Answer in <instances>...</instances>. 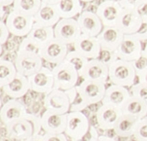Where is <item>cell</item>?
<instances>
[{
    "label": "cell",
    "mask_w": 147,
    "mask_h": 141,
    "mask_svg": "<svg viewBox=\"0 0 147 141\" xmlns=\"http://www.w3.org/2000/svg\"><path fill=\"white\" fill-rule=\"evenodd\" d=\"M137 73L132 62L117 59L109 66V81L111 84L131 88L136 83Z\"/></svg>",
    "instance_id": "obj_1"
},
{
    "label": "cell",
    "mask_w": 147,
    "mask_h": 141,
    "mask_svg": "<svg viewBox=\"0 0 147 141\" xmlns=\"http://www.w3.org/2000/svg\"><path fill=\"white\" fill-rule=\"evenodd\" d=\"M54 74V88L63 91L75 87L79 82L80 76L75 69L63 61L52 69Z\"/></svg>",
    "instance_id": "obj_2"
},
{
    "label": "cell",
    "mask_w": 147,
    "mask_h": 141,
    "mask_svg": "<svg viewBox=\"0 0 147 141\" xmlns=\"http://www.w3.org/2000/svg\"><path fill=\"white\" fill-rule=\"evenodd\" d=\"M6 25L11 35L16 37H27L35 24V18L33 16L12 10L7 16Z\"/></svg>",
    "instance_id": "obj_3"
},
{
    "label": "cell",
    "mask_w": 147,
    "mask_h": 141,
    "mask_svg": "<svg viewBox=\"0 0 147 141\" xmlns=\"http://www.w3.org/2000/svg\"><path fill=\"white\" fill-rule=\"evenodd\" d=\"M76 88L85 104L88 106H91L102 103L107 87L103 82L82 79L76 85Z\"/></svg>",
    "instance_id": "obj_4"
},
{
    "label": "cell",
    "mask_w": 147,
    "mask_h": 141,
    "mask_svg": "<svg viewBox=\"0 0 147 141\" xmlns=\"http://www.w3.org/2000/svg\"><path fill=\"white\" fill-rule=\"evenodd\" d=\"M90 127V119L83 111H69L66 113L65 134L70 140H76L87 134Z\"/></svg>",
    "instance_id": "obj_5"
},
{
    "label": "cell",
    "mask_w": 147,
    "mask_h": 141,
    "mask_svg": "<svg viewBox=\"0 0 147 141\" xmlns=\"http://www.w3.org/2000/svg\"><path fill=\"white\" fill-rule=\"evenodd\" d=\"M81 35L82 32L76 18H61L54 26L55 39L66 46L73 45Z\"/></svg>",
    "instance_id": "obj_6"
},
{
    "label": "cell",
    "mask_w": 147,
    "mask_h": 141,
    "mask_svg": "<svg viewBox=\"0 0 147 141\" xmlns=\"http://www.w3.org/2000/svg\"><path fill=\"white\" fill-rule=\"evenodd\" d=\"M143 43L135 34L124 35L123 40L116 49L118 59L128 62H134L142 55Z\"/></svg>",
    "instance_id": "obj_7"
},
{
    "label": "cell",
    "mask_w": 147,
    "mask_h": 141,
    "mask_svg": "<svg viewBox=\"0 0 147 141\" xmlns=\"http://www.w3.org/2000/svg\"><path fill=\"white\" fill-rule=\"evenodd\" d=\"M13 63L18 74L27 77L36 74L43 67V60L38 53L18 52Z\"/></svg>",
    "instance_id": "obj_8"
},
{
    "label": "cell",
    "mask_w": 147,
    "mask_h": 141,
    "mask_svg": "<svg viewBox=\"0 0 147 141\" xmlns=\"http://www.w3.org/2000/svg\"><path fill=\"white\" fill-rule=\"evenodd\" d=\"M67 46H68L54 38L41 46L38 55L41 57L43 62L58 65L65 60L66 55L69 51Z\"/></svg>",
    "instance_id": "obj_9"
},
{
    "label": "cell",
    "mask_w": 147,
    "mask_h": 141,
    "mask_svg": "<svg viewBox=\"0 0 147 141\" xmlns=\"http://www.w3.org/2000/svg\"><path fill=\"white\" fill-rule=\"evenodd\" d=\"M30 90L38 94L47 95L54 89V74L51 69L42 67L28 77Z\"/></svg>",
    "instance_id": "obj_10"
},
{
    "label": "cell",
    "mask_w": 147,
    "mask_h": 141,
    "mask_svg": "<svg viewBox=\"0 0 147 141\" xmlns=\"http://www.w3.org/2000/svg\"><path fill=\"white\" fill-rule=\"evenodd\" d=\"M44 108L60 114H66L70 109V101L65 91L54 89L45 95L43 103Z\"/></svg>",
    "instance_id": "obj_11"
},
{
    "label": "cell",
    "mask_w": 147,
    "mask_h": 141,
    "mask_svg": "<svg viewBox=\"0 0 147 141\" xmlns=\"http://www.w3.org/2000/svg\"><path fill=\"white\" fill-rule=\"evenodd\" d=\"M41 119V129L44 134H65L66 126V114H60L44 109Z\"/></svg>",
    "instance_id": "obj_12"
},
{
    "label": "cell",
    "mask_w": 147,
    "mask_h": 141,
    "mask_svg": "<svg viewBox=\"0 0 147 141\" xmlns=\"http://www.w3.org/2000/svg\"><path fill=\"white\" fill-rule=\"evenodd\" d=\"M142 25V19L135 9H122L115 27L124 35L136 34Z\"/></svg>",
    "instance_id": "obj_13"
},
{
    "label": "cell",
    "mask_w": 147,
    "mask_h": 141,
    "mask_svg": "<svg viewBox=\"0 0 147 141\" xmlns=\"http://www.w3.org/2000/svg\"><path fill=\"white\" fill-rule=\"evenodd\" d=\"M80 78L100 81L106 84L109 81V67L102 63L98 58L90 59L83 68Z\"/></svg>",
    "instance_id": "obj_14"
},
{
    "label": "cell",
    "mask_w": 147,
    "mask_h": 141,
    "mask_svg": "<svg viewBox=\"0 0 147 141\" xmlns=\"http://www.w3.org/2000/svg\"><path fill=\"white\" fill-rule=\"evenodd\" d=\"M121 11L122 7L118 0H105L98 5L96 15L99 16L104 27L115 26Z\"/></svg>",
    "instance_id": "obj_15"
},
{
    "label": "cell",
    "mask_w": 147,
    "mask_h": 141,
    "mask_svg": "<svg viewBox=\"0 0 147 141\" xmlns=\"http://www.w3.org/2000/svg\"><path fill=\"white\" fill-rule=\"evenodd\" d=\"M122 115L121 108L112 104H103L97 109L96 122L101 129L109 131L113 129L119 117Z\"/></svg>",
    "instance_id": "obj_16"
},
{
    "label": "cell",
    "mask_w": 147,
    "mask_h": 141,
    "mask_svg": "<svg viewBox=\"0 0 147 141\" xmlns=\"http://www.w3.org/2000/svg\"><path fill=\"white\" fill-rule=\"evenodd\" d=\"M76 19L82 34L90 37H97L104 27L96 13L90 11H83Z\"/></svg>",
    "instance_id": "obj_17"
},
{
    "label": "cell",
    "mask_w": 147,
    "mask_h": 141,
    "mask_svg": "<svg viewBox=\"0 0 147 141\" xmlns=\"http://www.w3.org/2000/svg\"><path fill=\"white\" fill-rule=\"evenodd\" d=\"M74 50L83 55L87 59H96L101 51L100 44L97 37H90L82 34L73 44Z\"/></svg>",
    "instance_id": "obj_18"
},
{
    "label": "cell",
    "mask_w": 147,
    "mask_h": 141,
    "mask_svg": "<svg viewBox=\"0 0 147 141\" xmlns=\"http://www.w3.org/2000/svg\"><path fill=\"white\" fill-rule=\"evenodd\" d=\"M26 107L18 99H11L6 101L0 109V121L4 125H9L13 121L25 117L27 114Z\"/></svg>",
    "instance_id": "obj_19"
},
{
    "label": "cell",
    "mask_w": 147,
    "mask_h": 141,
    "mask_svg": "<svg viewBox=\"0 0 147 141\" xmlns=\"http://www.w3.org/2000/svg\"><path fill=\"white\" fill-rule=\"evenodd\" d=\"M124 34L115 26L103 27L100 34L97 36L101 49L115 51L123 40Z\"/></svg>",
    "instance_id": "obj_20"
},
{
    "label": "cell",
    "mask_w": 147,
    "mask_h": 141,
    "mask_svg": "<svg viewBox=\"0 0 147 141\" xmlns=\"http://www.w3.org/2000/svg\"><path fill=\"white\" fill-rule=\"evenodd\" d=\"M30 90L28 77L18 74L12 81L2 88V91L10 99H19L23 98Z\"/></svg>",
    "instance_id": "obj_21"
},
{
    "label": "cell",
    "mask_w": 147,
    "mask_h": 141,
    "mask_svg": "<svg viewBox=\"0 0 147 141\" xmlns=\"http://www.w3.org/2000/svg\"><path fill=\"white\" fill-rule=\"evenodd\" d=\"M130 96L131 94H130L129 88L120 86V85L111 84L106 88V93H105L102 104H112V106L121 108Z\"/></svg>",
    "instance_id": "obj_22"
},
{
    "label": "cell",
    "mask_w": 147,
    "mask_h": 141,
    "mask_svg": "<svg viewBox=\"0 0 147 141\" xmlns=\"http://www.w3.org/2000/svg\"><path fill=\"white\" fill-rule=\"evenodd\" d=\"M8 136L15 140L25 141L34 135L32 125L25 118L13 121L6 126Z\"/></svg>",
    "instance_id": "obj_23"
},
{
    "label": "cell",
    "mask_w": 147,
    "mask_h": 141,
    "mask_svg": "<svg viewBox=\"0 0 147 141\" xmlns=\"http://www.w3.org/2000/svg\"><path fill=\"white\" fill-rule=\"evenodd\" d=\"M34 18L36 23L49 27H54L61 19L56 5L45 3L41 4L40 10L34 16Z\"/></svg>",
    "instance_id": "obj_24"
},
{
    "label": "cell",
    "mask_w": 147,
    "mask_h": 141,
    "mask_svg": "<svg viewBox=\"0 0 147 141\" xmlns=\"http://www.w3.org/2000/svg\"><path fill=\"white\" fill-rule=\"evenodd\" d=\"M140 119L131 115L122 114L116 122L113 131L119 137H131L134 135L135 129Z\"/></svg>",
    "instance_id": "obj_25"
},
{
    "label": "cell",
    "mask_w": 147,
    "mask_h": 141,
    "mask_svg": "<svg viewBox=\"0 0 147 141\" xmlns=\"http://www.w3.org/2000/svg\"><path fill=\"white\" fill-rule=\"evenodd\" d=\"M122 114L131 115L138 119H143L147 116V104L138 99L137 97L130 96L121 107Z\"/></svg>",
    "instance_id": "obj_26"
},
{
    "label": "cell",
    "mask_w": 147,
    "mask_h": 141,
    "mask_svg": "<svg viewBox=\"0 0 147 141\" xmlns=\"http://www.w3.org/2000/svg\"><path fill=\"white\" fill-rule=\"evenodd\" d=\"M27 38L36 43L38 46H42L48 43L49 41L55 38L54 36V27L43 26L36 23L33 26L32 30L27 36Z\"/></svg>",
    "instance_id": "obj_27"
},
{
    "label": "cell",
    "mask_w": 147,
    "mask_h": 141,
    "mask_svg": "<svg viewBox=\"0 0 147 141\" xmlns=\"http://www.w3.org/2000/svg\"><path fill=\"white\" fill-rule=\"evenodd\" d=\"M56 7L61 18H75L83 12L80 0H60Z\"/></svg>",
    "instance_id": "obj_28"
},
{
    "label": "cell",
    "mask_w": 147,
    "mask_h": 141,
    "mask_svg": "<svg viewBox=\"0 0 147 141\" xmlns=\"http://www.w3.org/2000/svg\"><path fill=\"white\" fill-rule=\"evenodd\" d=\"M18 74L15 63L7 59L0 58V88H3L15 78Z\"/></svg>",
    "instance_id": "obj_29"
},
{
    "label": "cell",
    "mask_w": 147,
    "mask_h": 141,
    "mask_svg": "<svg viewBox=\"0 0 147 141\" xmlns=\"http://www.w3.org/2000/svg\"><path fill=\"white\" fill-rule=\"evenodd\" d=\"M42 4L41 0H15L13 10L34 16Z\"/></svg>",
    "instance_id": "obj_30"
},
{
    "label": "cell",
    "mask_w": 147,
    "mask_h": 141,
    "mask_svg": "<svg viewBox=\"0 0 147 141\" xmlns=\"http://www.w3.org/2000/svg\"><path fill=\"white\" fill-rule=\"evenodd\" d=\"M65 61L67 62L68 64H70L72 67L75 69V70L78 72L79 76H80V74H81L83 68H84L85 65L87 64L88 59H87L86 57H84L83 55L78 53V52L75 51L73 49V50L68 51V53H67V55H66Z\"/></svg>",
    "instance_id": "obj_31"
},
{
    "label": "cell",
    "mask_w": 147,
    "mask_h": 141,
    "mask_svg": "<svg viewBox=\"0 0 147 141\" xmlns=\"http://www.w3.org/2000/svg\"><path fill=\"white\" fill-rule=\"evenodd\" d=\"M40 46H38L37 44L31 41L27 37H24L21 43L19 44L18 52H28V53H38L40 52Z\"/></svg>",
    "instance_id": "obj_32"
},
{
    "label": "cell",
    "mask_w": 147,
    "mask_h": 141,
    "mask_svg": "<svg viewBox=\"0 0 147 141\" xmlns=\"http://www.w3.org/2000/svg\"><path fill=\"white\" fill-rule=\"evenodd\" d=\"M130 94L147 104V84L137 82L130 88Z\"/></svg>",
    "instance_id": "obj_33"
},
{
    "label": "cell",
    "mask_w": 147,
    "mask_h": 141,
    "mask_svg": "<svg viewBox=\"0 0 147 141\" xmlns=\"http://www.w3.org/2000/svg\"><path fill=\"white\" fill-rule=\"evenodd\" d=\"M133 136L137 141H147V121L145 117L138 121Z\"/></svg>",
    "instance_id": "obj_34"
},
{
    "label": "cell",
    "mask_w": 147,
    "mask_h": 141,
    "mask_svg": "<svg viewBox=\"0 0 147 141\" xmlns=\"http://www.w3.org/2000/svg\"><path fill=\"white\" fill-rule=\"evenodd\" d=\"M24 118H25L26 120L32 125L34 135L40 134V131H42V129H41V119H40V116L33 114V113H27Z\"/></svg>",
    "instance_id": "obj_35"
},
{
    "label": "cell",
    "mask_w": 147,
    "mask_h": 141,
    "mask_svg": "<svg viewBox=\"0 0 147 141\" xmlns=\"http://www.w3.org/2000/svg\"><path fill=\"white\" fill-rule=\"evenodd\" d=\"M98 59L100 60L102 63H104L105 65H107L108 67H109L110 65H112L113 62L118 59V57H117V55H116L115 51L107 50V49H101L100 54H99V56H98Z\"/></svg>",
    "instance_id": "obj_36"
},
{
    "label": "cell",
    "mask_w": 147,
    "mask_h": 141,
    "mask_svg": "<svg viewBox=\"0 0 147 141\" xmlns=\"http://www.w3.org/2000/svg\"><path fill=\"white\" fill-rule=\"evenodd\" d=\"M87 107H88V106L85 104V101H83V99L81 98L80 94L78 93L77 96L75 97V99L70 103V109H69V111H71V112L83 111V110L86 109Z\"/></svg>",
    "instance_id": "obj_37"
},
{
    "label": "cell",
    "mask_w": 147,
    "mask_h": 141,
    "mask_svg": "<svg viewBox=\"0 0 147 141\" xmlns=\"http://www.w3.org/2000/svg\"><path fill=\"white\" fill-rule=\"evenodd\" d=\"M99 138V134L96 128L92 125H90V129H88V132L84 136L79 138L76 140H71V141H97Z\"/></svg>",
    "instance_id": "obj_38"
},
{
    "label": "cell",
    "mask_w": 147,
    "mask_h": 141,
    "mask_svg": "<svg viewBox=\"0 0 147 141\" xmlns=\"http://www.w3.org/2000/svg\"><path fill=\"white\" fill-rule=\"evenodd\" d=\"M122 9H135L137 10L140 4H142L144 0H118Z\"/></svg>",
    "instance_id": "obj_39"
},
{
    "label": "cell",
    "mask_w": 147,
    "mask_h": 141,
    "mask_svg": "<svg viewBox=\"0 0 147 141\" xmlns=\"http://www.w3.org/2000/svg\"><path fill=\"white\" fill-rule=\"evenodd\" d=\"M132 63H133V66H134L137 74L147 69V58L145 56H143V55H141L138 59L135 60V61Z\"/></svg>",
    "instance_id": "obj_40"
},
{
    "label": "cell",
    "mask_w": 147,
    "mask_h": 141,
    "mask_svg": "<svg viewBox=\"0 0 147 141\" xmlns=\"http://www.w3.org/2000/svg\"><path fill=\"white\" fill-rule=\"evenodd\" d=\"M9 36H10V32L6 23H5V21H2L0 19V44L2 46L7 43Z\"/></svg>",
    "instance_id": "obj_41"
},
{
    "label": "cell",
    "mask_w": 147,
    "mask_h": 141,
    "mask_svg": "<svg viewBox=\"0 0 147 141\" xmlns=\"http://www.w3.org/2000/svg\"><path fill=\"white\" fill-rule=\"evenodd\" d=\"M43 141H68V137L65 134H43Z\"/></svg>",
    "instance_id": "obj_42"
},
{
    "label": "cell",
    "mask_w": 147,
    "mask_h": 141,
    "mask_svg": "<svg viewBox=\"0 0 147 141\" xmlns=\"http://www.w3.org/2000/svg\"><path fill=\"white\" fill-rule=\"evenodd\" d=\"M138 14L142 19L143 23H147V2L144 1L142 4H140L137 9Z\"/></svg>",
    "instance_id": "obj_43"
},
{
    "label": "cell",
    "mask_w": 147,
    "mask_h": 141,
    "mask_svg": "<svg viewBox=\"0 0 147 141\" xmlns=\"http://www.w3.org/2000/svg\"><path fill=\"white\" fill-rule=\"evenodd\" d=\"M137 37L140 39L141 42H147V23H143L140 28V30L135 34Z\"/></svg>",
    "instance_id": "obj_44"
},
{
    "label": "cell",
    "mask_w": 147,
    "mask_h": 141,
    "mask_svg": "<svg viewBox=\"0 0 147 141\" xmlns=\"http://www.w3.org/2000/svg\"><path fill=\"white\" fill-rule=\"evenodd\" d=\"M137 79H138V82H140V83L147 84V69L137 74Z\"/></svg>",
    "instance_id": "obj_45"
},
{
    "label": "cell",
    "mask_w": 147,
    "mask_h": 141,
    "mask_svg": "<svg viewBox=\"0 0 147 141\" xmlns=\"http://www.w3.org/2000/svg\"><path fill=\"white\" fill-rule=\"evenodd\" d=\"M25 141H43V134H37V135H33L28 139H26Z\"/></svg>",
    "instance_id": "obj_46"
},
{
    "label": "cell",
    "mask_w": 147,
    "mask_h": 141,
    "mask_svg": "<svg viewBox=\"0 0 147 141\" xmlns=\"http://www.w3.org/2000/svg\"><path fill=\"white\" fill-rule=\"evenodd\" d=\"M97 141H116L115 138L108 136V135H99V138Z\"/></svg>",
    "instance_id": "obj_47"
},
{
    "label": "cell",
    "mask_w": 147,
    "mask_h": 141,
    "mask_svg": "<svg viewBox=\"0 0 147 141\" xmlns=\"http://www.w3.org/2000/svg\"><path fill=\"white\" fill-rule=\"evenodd\" d=\"M13 2H15V0H0V4L5 8L10 6V5H13Z\"/></svg>",
    "instance_id": "obj_48"
},
{
    "label": "cell",
    "mask_w": 147,
    "mask_h": 141,
    "mask_svg": "<svg viewBox=\"0 0 147 141\" xmlns=\"http://www.w3.org/2000/svg\"><path fill=\"white\" fill-rule=\"evenodd\" d=\"M42 3L50 4V5H57L60 2V0H41Z\"/></svg>",
    "instance_id": "obj_49"
},
{
    "label": "cell",
    "mask_w": 147,
    "mask_h": 141,
    "mask_svg": "<svg viewBox=\"0 0 147 141\" xmlns=\"http://www.w3.org/2000/svg\"><path fill=\"white\" fill-rule=\"evenodd\" d=\"M5 12H6V11H5V7L2 6V5L0 4V19H1L4 16Z\"/></svg>",
    "instance_id": "obj_50"
},
{
    "label": "cell",
    "mask_w": 147,
    "mask_h": 141,
    "mask_svg": "<svg viewBox=\"0 0 147 141\" xmlns=\"http://www.w3.org/2000/svg\"><path fill=\"white\" fill-rule=\"evenodd\" d=\"M142 55L147 58V42L145 43V45L143 46V50H142Z\"/></svg>",
    "instance_id": "obj_51"
},
{
    "label": "cell",
    "mask_w": 147,
    "mask_h": 141,
    "mask_svg": "<svg viewBox=\"0 0 147 141\" xmlns=\"http://www.w3.org/2000/svg\"><path fill=\"white\" fill-rule=\"evenodd\" d=\"M3 53V46L0 44V58H1V55Z\"/></svg>",
    "instance_id": "obj_52"
},
{
    "label": "cell",
    "mask_w": 147,
    "mask_h": 141,
    "mask_svg": "<svg viewBox=\"0 0 147 141\" xmlns=\"http://www.w3.org/2000/svg\"><path fill=\"white\" fill-rule=\"evenodd\" d=\"M81 2H86V3H88V2H92V1H95V0H80Z\"/></svg>",
    "instance_id": "obj_53"
},
{
    "label": "cell",
    "mask_w": 147,
    "mask_h": 141,
    "mask_svg": "<svg viewBox=\"0 0 147 141\" xmlns=\"http://www.w3.org/2000/svg\"><path fill=\"white\" fill-rule=\"evenodd\" d=\"M2 106H3V104H2V99H1V98H0V109H1Z\"/></svg>",
    "instance_id": "obj_54"
},
{
    "label": "cell",
    "mask_w": 147,
    "mask_h": 141,
    "mask_svg": "<svg viewBox=\"0 0 147 141\" xmlns=\"http://www.w3.org/2000/svg\"><path fill=\"white\" fill-rule=\"evenodd\" d=\"M145 119H146V121H147V116H146V117H145Z\"/></svg>",
    "instance_id": "obj_55"
},
{
    "label": "cell",
    "mask_w": 147,
    "mask_h": 141,
    "mask_svg": "<svg viewBox=\"0 0 147 141\" xmlns=\"http://www.w3.org/2000/svg\"><path fill=\"white\" fill-rule=\"evenodd\" d=\"M144 1H146V2H147V0H144Z\"/></svg>",
    "instance_id": "obj_56"
}]
</instances>
